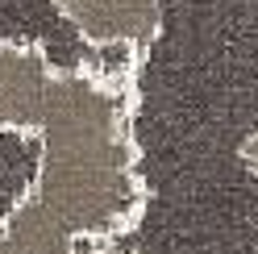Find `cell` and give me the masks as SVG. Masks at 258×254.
<instances>
[{"mask_svg": "<svg viewBox=\"0 0 258 254\" xmlns=\"http://www.w3.org/2000/svg\"><path fill=\"white\" fill-rule=\"evenodd\" d=\"M138 88L129 71L54 67L34 125V196L84 246H108L146 217L150 187L134 134Z\"/></svg>", "mask_w": 258, "mask_h": 254, "instance_id": "1", "label": "cell"}, {"mask_svg": "<svg viewBox=\"0 0 258 254\" xmlns=\"http://www.w3.org/2000/svg\"><path fill=\"white\" fill-rule=\"evenodd\" d=\"M54 13L96 50L146 58L163 38L167 0H50Z\"/></svg>", "mask_w": 258, "mask_h": 254, "instance_id": "2", "label": "cell"}, {"mask_svg": "<svg viewBox=\"0 0 258 254\" xmlns=\"http://www.w3.org/2000/svg\"><path fill=\"white\" fill-rule=\"evenodd\" d=\"M0 254H84V242H75L46 213L34 187H25L0 217Z\"/></svg>", "mask_w": 258, "mask_h": 254, "instance_id": "3", "label": "cell"}, {"mask_svg": "<svg viewBox=\"0 0 258 254\" xmlns=\"http://www.w3.org/2000/svg\"><path fill=\"white\" fill-rule=\"evenodd\" d=\"M237 158H241V163H246V167L254 171V175H258V130L241 138V146H237Z\"/></svg>", "mask_w": 258, "mask_h": 254, "instance_id": "4", "label": "cell"}]
</instances>
